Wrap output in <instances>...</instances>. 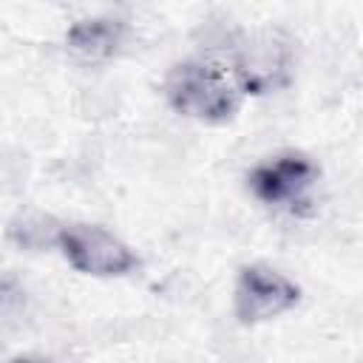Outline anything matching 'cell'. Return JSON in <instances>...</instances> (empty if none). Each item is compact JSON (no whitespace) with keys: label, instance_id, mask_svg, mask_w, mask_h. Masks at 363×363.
Listing matches in <instances>:
<instances>
[{"label":"cell","instance_id":"obj_1","mask_svg":"<svg viewBox=\"0 0 363 363\" xmlns=\"http://www.w3.org/2000/svg\"><path fill=\"white\" fill-rule=\"evenodd\" d=\"M238 79L227 68L210 60H187L176 65L164 79L167 102L193 119L218 125L238 111Z\"/></svg>","mask_w":363,"mask_h":363},{"label":"cell","instance_id":"obj_2","mask_svg":"<svg viewBox=\"0 0 363 363\" xmlns=\"http://www.w3.org/2000/svg\"><path fill=\"white\" fill-rule=\"evenodd\" d=\"M60 250L68 258V264L77 272L96 275V278H113L136 269L139 258L133 250L119 241L113 233L96 224H71L60 230Z\"/></svg>","mask_w":363,"mask_h":363},{"label":"cell","instance_id":"obj_3","mask_svg":"<svg viewBox=\"0 0 363 363\" xmlns=\"http://www.w3.org/2000/svg\"><path fill=\"white\" fill-rule=\"evenodd\" d=\"M292 45L281 31H255L235 43V79L252 94H267L286 82Z\"/></svg>","mask_w":363,"mask_h":363},{"label":"cell","instance_id":"obj_4","mask_svg":"<svg viewBox=\"0 0 363 363\" xmlns=\"http://www.w3.org/2000/svg\"><path fill=\"white\" fill-rule=\"evenodd\" d=\"M298 295H301L298 286L284 272L264 264L244 267L238 272L235 295H233L235 318L241 323H264L292 309L298 303Z\"/></svg>","mask_w":363,"mask_h":363},{"label":"cell","instance_id":"obj_5","mask_svg":"<svg viewBox=\"0 0 363 363\" xmlns=\"http://www.w3.org/2000/svg\"><path fill=\"white\" fill-rule=\"evenodd\" d=\"M315 184V164L301 153H284L261 162L250 173V187L264 204L298 210L306 204L309 187Z\"/></svg>","mask_w":363,"mask_h":363},{"label":"cell","instance_id":"obj_6","mask_svg":"<svg viewBox=\"0 0 363 363\" xmlns=\"http://www.w3.org/2000/svg\"><path fill=\"white\" fill-rule=\"evenodd\" d=\"M122 40H125V26L113 17L79 20L65 34L68 48L82 60H108L119 51Z\"/></svg>","mask_w":363,"mask_h":363}]
</instances>
